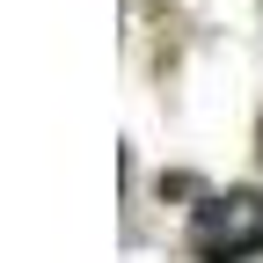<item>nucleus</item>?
Instances as JSON below:
<instances>
[{
	"instance_id": "1",
	"label": "nucleus",
	"mask_w": 263,
	"mask_h": 263,
	"mask_svg": "<svg viewBox=\"0 0 263 263\" xmlns=\"http://www.w3.org/2000/svg\"><path fill=\"white\" fill-rule=\"evenodd\" d=\"M190 249L197 263H249L263 256V190H227L190 212Z\"/></svg>"
}]
</instances>
